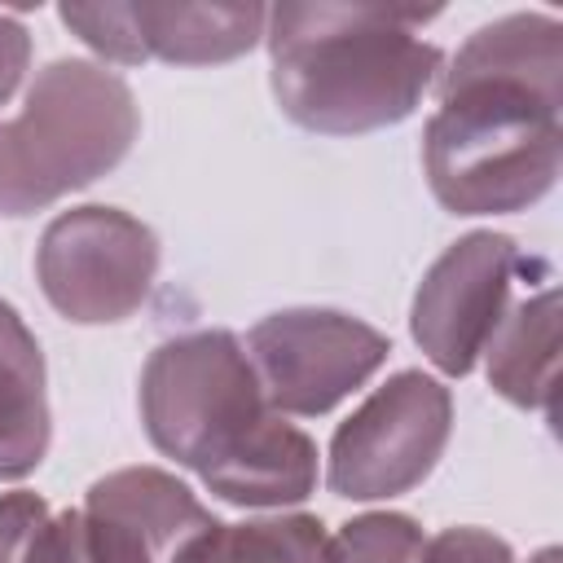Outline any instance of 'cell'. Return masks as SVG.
I'll return each mask as SVG.
<instances>
[{"instance_id": "cell-1", "label": "cell", "mask_w": 563, "mask_h": 563, "mask_svg": "<svg viewBox=\"0 0 563 563\" xmlns=\"http://www.w3.org/2000/svg\"><path fill=\"white\" fill-rule=\"evenodd\" d=\"M422 128V167L453 216H510L541 202L563 158V26L554 13H506L466 35L440 70Z\"/></svg>"}, {"instance_id": "cell-2", "label": "cell", "mask_w": 563, "mask_h": 563, "mask_svg": "<svg viewBox=\"0 0 563 563\" xmlns=\"http://www.w3.org/2000/svg\"><path fill=\"white\" fill-rule=\"evenodd\" d=\"M141 422L163 457L229 506L282 510L317 488V444L264 400L246 343L229 330H189L150 352Z\"/></svg>"}, {"instance_id": "cell-3", "label": "cell", "mask_w": 563, "mask_h": 563, "mask_svg": "<svg viewBox=\"0 0 563 563\" xmlns=\"http://www.w3.org/2000/svg\"><path fill=\"white\" fill-rule=\"evenodd\" d=\"M440 9L396 4H273L264 44L282 114L321 136H361L418 110L444 70L422 40Z\"/></svg>"}, {"instance_id": "cell-4", "label": "cell", "mask_w": 563, "mask_h": 563, "mask_svg": "<svg viewBox=\"0 0 563 563\" xmlns=\"http://www.w3.org/2000/svg\"><path fill=\"white\" fill-rule=\"evenodd\" d=\"M141 132L123 75L88 57L48 62L0 123V216L18 220L114 172Z\"/></svg>"}, {"instance_id": "cell-5", "label": "cell", "mask_w": 563, "mask_h": 563, "mask_svg": "<svg viewBox=\"0 0 563 563\" xmlns=\"http://www.w3.org/2000/svg\"><path fill=\"white\" fill-rule=\"evenodd\" d=\"M453 431V396L422 369H400L339 422L330 440L325 484L347 501H383L418 488Z\"/></svg>"}, {"instance_id": "cell-6", "label": "cell", "mask_w": 563, "mask_h": 563, "mask_svg": "<svg viewBox=\"0 0 563 563\" xmlns=\"http://www.w3.org/2000/svg\"><path fill=\"white\" fill-rule=\"evenodd\" d=\"M35 277L66 321L114 325L150 299L158 277V238L119 207H70L40 233Z\"/></svg>"}, {"instance_id": "cell-7", "label": "cell", "mask_w": 563, "mask_h": 563, "mask_svg": "<svg viewBox=\"0 0 563 563\" xmlns=\"http://www.w3.org/2000/svg\"><path fill=\"white\" fill-rule=\"evenodd\" d=\"M391 343L369 321L339 308H282L246 334L251 369L282 418H321L365 387Z\"/></svg>"}, {"instance_id": "cell-8", "label": "cell", "mask_w": 563, "mask_h": 563, "mask_svg": "<svg viewBox=\"0 0 563 563\" xmlns=\"http://www.w3.org/2000/svg\"><path fill=\"white\" fill-rule=\"evenodd\" d=\"M532 264L537 260H528L515 238L493 229H475L444 246V255L418 282L409 308L413 343L440 374L462 378L479 365L493 330L515 303L519 277Z\"/></svg>"}, {"instance_id": "cell-9", "label": "cell", "mask_w": 563, "mask_h": 563, "mask_svg": "<svg viewBox=\"0 0 563 563\" xmlns=\"http://www.w3.org/2000/svg\"><path fill=\"white\" fill-rule=\"evenodd\" d=\"M79 515L97 563H176V554L216 523L194 488L158 466L101 475Z\"/></svg>"}, {"instance_id": "cell-10", "label": "cell", "mask_w": 563, "mask_h": 563, "mask_svg": "<svg viewBox=\"0 0 563 563\" xmlns=\"http://www.w3.org/2000/svg\"><path fill=\"white\" fill-rule=\"evenodd\" d=\"M484 374L497 396L519 409L554 413L559 391V290L541 282L523 299H515L484 347Z\"/></svg>"}, {"instance_id": "cell-11", "label": "cell", "mask_w": 563, "mask_h": 563, "mask_svg": "<svg viewBox=\"0 0 563 563\" xmlns=\"http://www.w3.org/2000/svg\"><path fill=\"white\" fill-rule=\"evenodd\" d=\"M141 57L172 66H216L264 40V4H128Z\"/></svg>"}, {"instance_id": "cell-12", "label": "cell", "mask_w": 563, "mask_h": 563, "mask_svg": "<svg viewBox=\"0 0 563 563\" xmlns=\"http://www.w3.org/2000/svg\"><path fill=\"white\" fill-rule=\"evenodd\" d=\"M48 435L44 352L18 308L0 299V479L31 475L48 453Z\"/></svg>"}, {"instance_id": "cell-13", "label": "cell", "mask_w": 563, "mask_h": 563, "mask_svg": "<svg viewBox=\"0 0 563 563\" xmlns=\"http://www.w3.org/2000/svg\"><path fill=\"white\" fill-rule=\"evenodd\" d=\"M325 528L312 515H264L202 528L176 563H325Z\"/></svg>"}, {"instance_id": "cell-14", "label": "cell", "mask_w": 563, "mask_h": 563, "mask_svg": "<svg viewBox=\"0 0 563 563\" xmlns=\"http://www.w3.org/2000/svg\"><path fill=\"white\" fill-rule=\"evenodd\" d=\"M422 528L396 510H369L325 537V563H418Z\"/></svg>"}, {"instance_id": "cell-15", "label": "cell", "mask_w": 563, "mask_h": 563, "mask_svg": "<svg viewBox=\"0 0 563 563\" xmlns=\"http://www.w3.org/2000/svg\"><path fill=\"white\" fill-rule=\"evenodd\" d=\"M57 18L101 57V66L106 62H114V66H141L145 62L141 44L132 35L128 4H119V0H106V4H62Z\"/></svg>"}, {"instance_id": "cell-16", "label": "cell", "mask_w": 563, "mask_h": 563, "mask_svg": "<svg viewBox=\"0 0 563 563\" xmlns=\"http://www.w3.org/2000/svg\"><path fill=\"white\" fill-rule=\"evenodd\" d=\"M418 563H519V559L501 537H493L484 528H444V532L422 541ZM528 563H559V550L545 545Z\"/></svg>"}, {"instance_id": "cell-17", "label": "cell", "mask_w": 563, "mask_h": 563, "mask_svg": "<svg viewBox=\"0 0 563 563\" xmlns=\"http://www.w3.org/2000/svg\"><path fill=\"white\" fill-rule=\"evenodd\" d=\"M26 563H97L88 532H84V515L79 510L48 515L26 550Z\"/></svg>"}, {"instance_id": "cell-18", "label": "cell", "mask_w": 563, "mask_h": 563, "mask_svg": "<svg viewBox=\"0 0 563 563\" xmlns=\"http://www.w3.org/2000/svg\"><path fill=\"white\" fill-rule=\"evenodd\" d=\"M48 506L35 493H4L0 497V563H26L35 532L44 528Z\"/></svg>"}, {"instance_id": "cell-19", "label": "cell", "mask_w": 563, "mask_h": 563, "mask_svg": "<svg viewBox=\"0 0 563 563\" xmlns=\"http://www.w3.org/2000/svg\"><path fill=\"white\" fill-rule=\"evenodd\" d=\"M26 66H31V35L13 13H0V106L18 92Z\"/></svg>"}]
</instances>
